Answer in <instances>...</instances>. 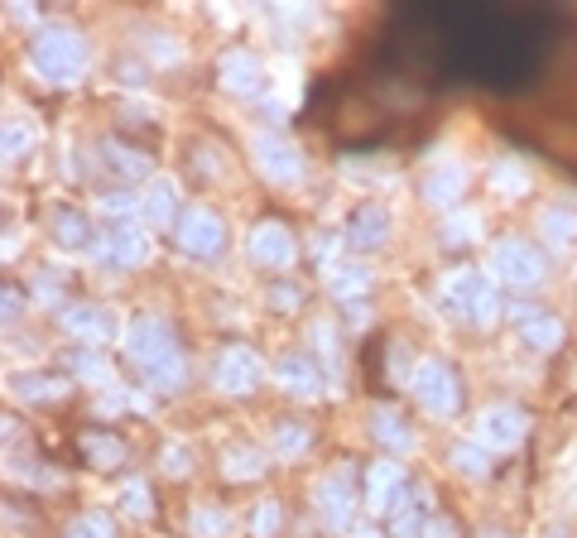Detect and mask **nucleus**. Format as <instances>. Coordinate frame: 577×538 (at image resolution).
Returning a JSON list of instances; mask_svg holds the SVG:
<instances>
[{
  "label": "nucleus",
  "mask_w": 577,
  "mask_h": 538,
  "mask_svg": "<svg viewBox=\"0 0 577 538\" xmlns=\"http://www.w3.org/2000/svg\"><path fill=\"white\" fill-rule=\"evenodd\" d=\"M126 361L136 366V375L154 389V395H174V389H183V380H188V356H183L179 336L169 332V322L150 318V312L126 328Z\"/></svg>",
  "instance_id": "1"
},
{
  "label": "nucleus",
  "mask_w": 577,
  "mask_h": 538,
  "mask_svg": "<svg viewBox=\"0 0 577 538\" xmlns=\"http://www.w3.org/2000/svg\"><path fill=\"white\" fill-rule=\"evenodd\" d=\"M29 67L49 87H73L87 73V39L73 25H43L29 39Z\"/></svg>",
  "instance_id": "2"
},
{
  "label": "nucleus",
  "mask_w": 577,
  "mask_h": 538,
  "mask_svg": "<svg viewBox=\"0 0 577 538\" xmlns=\"http://www.w3.org/2000/svg\"><path fill=\"white\" fill-rule=\"evenodd\" d=\"M496 284L515 289V294H535L543 289V279H549V260H543V251L535 241H525V235H501V241L491 245V260H486Z\"/></svg>",
  "instance_id": "3"
},
{
  "label": "nucleus",
  "mask_w": 577,
  "mask_h": 538,
  "mask_svg": "<svg viewBox=\"0 0 577 538\" xmlns=\"http://www.w3.org/2000/svg\"><path fill=\"white\" fill-rule=\"evenodd\" d=\"M409 395L419 399V409L428 419H452L462 409V385H458V370L438 356H424L414 370H409Z\"/></svg>",
  "instance_id": "4"
},
{
  "label": "nucleus",
  "mask_w": 577,
  "mask_h": 538,
  "mask_svg": "<svg viewBox=\"0 0 577 538\" xmlns=\"http://www.w3.org/2000/svg\"><path fill=\"white\" fill-rule=\"evenodd\" d=\"M357 462H337L328 476H318L313 486V504H318V520L328 529H351V514H357Z\"/></svg>",
  "instance_id": "5"
},
{
  "label": "nucleus",
  "mask_w": 577,
  "mask_h": 538,
  "mask_svg": "<svg viewBox=\"0 0 577 538\" xmlns=\"http://www.w3.org/2000/svg\"><path fill=\"white\" fill-rule=\"evenodd\" d=\"M174 245L183 255H193V260H217L227 251V221L213 207H188L179 227H174Z\"/></svg>",
  "instance_id": "6"
},
{
  "label": "nucleus",
  "mask_w": 577,
  "mask_h": 538,
  "mask_svg": "<svg viewBox=\"0 0 577 538\" xmlns=\"http://www.w3.org/2000/svg\"><path fill=\"white\" fill-rule=\"evenodd\" d=\"M92 260L97 265H111V269H136V265H144V260H150V235H144V221L97 231Z\"/></svg>",
  "instance_id": "7"
},
{
  "label": "nucleus",
  "mask_w": 577,
  "mask_h": 538,
  "mask_svg": "<svg viewBox=\"0 0 577 538\" xmlns=\"http://www.w3.org/2000/svg\"><path fill=\"white\" fill-rule=\"evenodd\" d=\"M251 159L270 183H280V188L304 183V154H298V144H288L284 134H255Z\"/></svg>",
  "instance_id": "8"
},
{
  "label": "nucleus",
  "mask_w": 577,
  "mask_h": 538,
  "mask_svg": "<svg viewBox=\"0 0 577 538\" xmlns=\"http://www.w3.org/2000/svg\"><path fill=\"white\" fill-rule=\"evenodd\" d=\"M529 433V419L520 409H510V404H491V409L476 413V433L472 443H482L486 452H510V447H520Z\"/></svg>",
  "instance_id": "9"
},
{
  "label": "nucleus",
  "mask_w": 577,
  "mask_h": 538,
  "mask_svg": "<svg viewBox=\"0 0 577 538\" xmlns=\"http://www.w3.org/2000/svg\"><path fill=\"white\" fill-rule=\"evenodd\" d=\"M260 380H265V361L251 351V346H227L213 366V385L221 395H251Z\"/></svg>",
  "instance_id": "10"
},
{
  "label": "nucleus",
  "mask_w": 577,
  "mask_h": 538,
  "mask_svg": "<svg viewBox=\"0 0 577 538\" xmlns=\"http://www.w3.org/2000/svg\"><path fill=\"white\" fill-rule=\"evenodd\" d=\"M246 255L265 269H288L298 255V241L284 221H255L251 235H246Z\"/></svg>",
  "instance_id": "11"
},
{
  "label": "nucleus",
  "mask_w": 577,
  "mask_h": 538,
  "mask_svg": "<svg viewBox=\"0 0 577 538\" xmlns=\"http://www.w3.org/2000/svg\"><path fill=\"white\" fill-rule=\"evenodd\" d=\"M59 328L87 346H106L116 336V312L106 303H73V308H59Z\"/></svg>",
  "instance_id": "12"
},
{
  "label": "nucleus",
  "mask_w": 577,
  "mask_h": 538,
  "mask_svg": "<svg viewBox=\"0 0 577 538\" xmlns=\"http://www.w3.org/2000/svg\"><path fill=\"white\" fill-rule=\"evenodd\" d=\"M385 241H390V212H385L381 202H361V207L351 212L347 231H342V245H347V251H381Z\"/></svg>",
  "instance_id": "13"
},
{
  "label": "nucleus",
  "mask_w": 577,
  "mask_h": 538,
  "mask_svg": "<svg viewBox=\"0 0 577 538\" xmlns=\"http://www.w3.org/2000/svg\"><path fill=\"white\" fill-rule=\"evenodd\" d=\"M467 183H472L467 168H462L458 159H443V164H433L428 174H424V188H419V193H424L428 207L452 212L462 197H467Z\"/></svg>",
  "instance_id": "14"
},
{
  "label": "nucleus",
  "mask_w": 577,
  "mask_h": 538,
  "mask_svg": "<svg viewBox=\"0 0 577 538\" xmlns=\"http://www.w3.org/2000/svg\"><path fill=\"white\" fill-rule=\"evenodd\" d=\"M217 77H221V87H227L231 97H260V87H265V67H260V59H255L251 49L221 53Z\"/></svg>",
  "instance_id": "15"
},
{
  "label": "nucleus",
  "mask_w": 577,
  "mask_h": 538,
  "mask_svg": "<svg viewBox=\"0 0 577 538\" xmlns=\"http://www.w3.org/2000/svg\"><path fill=\"white\" fill-rule=\"evenodd\" d=\"M274 385H280L284 395H294V399H318V395H323V370L308 361V356L284 351L280 361H274Z\"/></svg>",
  "instance_id": "16"
},
{
  "label": "nucleus",
  "mask_w": 577,
  "mask_h": 538,
  "mask_svg": "<svg viewBox=\"0 0 577 538\" xmlns=\"http://www.w3.org/2000/svg\"><path fill=\"white\" fill-rule=\"evenodd\" d=\"M510 318H515L520 342H525L529 351H553V346L563 342V322L553 318V312L529 308V303H515V308H510Z\"/></svg>",
  "instance_id": "17"
},
{
  "label": "nucleus",
  "mask_w": 577,
  "mask_h": 538,
  "mask_svg": "<svg viewBox=\"0 0 577 538\" xmlns=\"http://www.w3.org/2000/svg\"><path fill=\"white\" fill-rule=\"evenodd\" d=\"M174 212H179V183H174V178H150L144 193H140V221H144V227H154V231L179 227ZM179 217H183V212H179Z\"/></svg>",
  "instance_id": "18"
},
{
  "label": "nucleus",
  "mask_w": 577,
  "mask_h": 538,
  "mask_svg": "<svg viewBox=\"0 0 577 538\" xmlns=\"http://www.w3.org/2000/svg\"><path fill=\"white\" fill-rule=\"evenodd\" d=\"M399 490H405V466H395V462L366 466V510L371 514H390Z\"/></svg>",
  "instance_id": "19"
},
{
  "label": "nucleus",
  "mask_w": 577,
  "mask_h": 538,
  "mask_svg": "<svg viewBox=\"0 0 577 538\" xmlns=\"http://www.w3.org/2000/svg\"><path fill=\"white\" fill-rule=\"evenodd\" d=\"M424 504H428L424 486H405V490H399V500H395V510H390V534L395 538H424V524H428Z\"/></svg>",
  "instance_id": "20"
},
{
  "label": "nucleus",
  "mask_w": 577,
  "mask_h": 538,
  "mask_svg": "<svg viewBox=\"0 0 577 538\" xmlns=\"http://www.w3.org/2000/svg\"><path fill=\"white\" fill-rule=\"evenodd\" d=\"M323 284H328V294L337 303H357V298L371 294V269L351 265V260H332L323 269Z\"/></svg>",
  "instance_id": "21"
},
{
  "label": "nucleus",
  "mask_w": 577,
  "mask_h": 538,
  "mask_svg": "<svg viewBox=\"0 0 577 538\" xmlns=\"http://www.w3.org/2000/svg\"><path fill=\"white\" fill-rule=\"evenodd\" d=\"M535 227L543 235V245H549V251H559V255H568L573 245H577V212L573 207H559V202H553V207L539 212Z\"/></svg>",
  "instance_id": "22"
},
{
  "label": "nucleus",
  "mask_w": 577,
  "mask_h": 538,
  "mask_svg": "<svg viewBox=\"0 0 577 538\" xmlns=\"http://www.w3.org/2000/svg\"><path fill=\"white\" fill-rule=\"evenodd\" d=\"M476 284H482V269H448V274L438 279V308L452 312V318H462L472 294H476Z\"/></svg>",
  "instance_id": "23"
},
{
  "label": "nucleus",
  "mask_w": 577,
  "mask_h": 538,
  "mask_svg": "<svg viewBox=\"0 0 577 538\" xmlns=\"http://www.w3.org/2000/svg\"><path fill=\"white\" fill-rule=\"evenodd\" d=\"M501 294H496V279L491 274H482V284H476V294H472V303H467V312H462V322L467 328H476V332H491L496 322H501Z\"/></svg>",
  "instance_id": "24"
},
{
  "label": "nucleus",
  "mask_w": 577,
  "mask_h": 538,
  "mask_svg": "<svg viewBox=\"0 0 577 538\" xmlns=\"http://www.w3.org/2000/svg\"><path fill=\"white\" fill-rule=\"evenodd\" d=\"M371 437L381 447H390V452H409V447H414V433H409V423L399 419L395 409H385V404H375V409H371Z\"/></svg>",
  "instance_id": "25"
},
{
  "label": "nucleus",
  "mask_w": 577,
  "mask_h": 538,
  "mask_svg": "<svg viewBox=\"0 0 577 538\" xmlns=\"http://www.w3.org/2000/svg\"><path fill=\"white\" fill-rule=\"evenodd\" d=\"M15 395L29 399V404H53L68 395V380L53 375V370H25V375L15 380Z\"/></svg>",
  "instance_id": "26"
},
{
  "label": "nucleus",
  "mask_w": 577,
  "mask_h": 538,
  "mask_svg": "<svg viewBox=\"0 0 577 538\" xmlns=\"http://www.w3.org/2000/svg\"><path fill=\"white\" fill-rule=\"evenodd\" d=\"M53 241L68 245V251H92V221L77 207H59L53 212Z\"/></svg>",
  "instance_id": "27"
},
{
  "label": "nucleus",
  "mask_w": 577,
  "mask_h": 538,
  "mask_svg": "<svg viewBox=\"0 0 577 538\" xmlns=\"http://www.w3.org/2000/svg\"><path fill=\"white\" fill-rule=\"evenodd\" d=\"M102 159L116 178H150V154L130 150V144H120V140H102Z\"/></svg>",
  "instance_id": "28"
},
{
  "label": "nucleus",
  "mask_w": 577,
  "mask_h": 538,
  "mask_svg": "<svg viewBox=\"0 0 577 538\" xmlns=\"http://www.w3.org/2000/svg\"><path fill=\"white\" fill-rule=\"evenodd\" d=\"M274 457L280 462H294V457H304L308 447H313V428H308L304 419H284V423H274Z\"/></svg>",
  "instance_id": "29"
},
{
  "label": "nucleus",
  "mask_w": 577,
  "mask_h": 538,
  "mask_svg": "<svg viewBox=\"0 0 577 538\" xmlns=\"http://www.w3.org/2000/svg\"><path fill=\"white\" fill-rule=\"evenodd\" d=\"M221 471H227V481H260L265 476V452L236 443V447L221 452Z\"/></svg>",
  "instance_id": "30"
},
{
  "label": "nucleus",
  "mask_w": 577,
  "mask_h": 538,
  "mask_svg": "<svg viewBox=\"0 0 577 538\" xmlns=\"http://www.w3.org/2000/svg\"><path fill=\"white\" fill-rule=\"evenodd\" d=\"M73 375L82 380V385H102V389H116V370L102 351H73Z\"/></svg>",
  "instance_id": "31"
},
{
  "label": "nucleus",
  "mask_w": 577,
  "mask_h": 538,
  "mask_svg": "<svg viewBox=\"0 0 577 538\" xmlns=\"http://www.w3.org/2000/svg\"><path fill=\"white\" fill-rule=\"evenodd\" d=\"M308 336H313L318 361L328 366V375H332V380H342V342H337V328H332L328 318H318L313 328H308Z\"/></svg>",
  "instance_id": "32"
},
{
  "label": "nucleus",
  "mask_w": 577,
  "mask_h": 538,
  "mask_svg": "<svg viewBox=\"0 0 577 538\" xmlns=\"http://www.w3.org/2000/svg\"><path fill=\"white\" fill-rule=\"evenodd\" d=\"M82 457L92 466H120V462H126V443L111 437V433H87L82 437Z\"/></svg>",
  "instance_id": "33"
},
{
  "label": "nucleus",
  "mask_w": 577,
  "mask_h": 538,
  "mask_svg": "<svg viewBox=\"0 0 577 538\" xmlns=\"http://www.w3.org/2000/svg\"><path fill=\"white\" fill-rule=\"evenodd\" d=\"M29 144H35V130H29L25 116H5V130H0V150H5V164L25 159Z\"/></svg>",
  "instance_id": "34"
},
{
  "label": "nucleus",
  "mask_w": 577,
  "mask_h": 538,
  "mask_svg": "<svg viewBox=\"0 0 577 538\" xmlns=\"http://www.w3.org/2000/svg\"><path fill=\"white\" fill-rule=\"evenodd\" d=\"M491 188H496L501 197H520V193L529 188V174L520 168V159H501V164L491 168Z\"/></svg>",
  "instance_id": "35"
},
{
  "label": "nucleus",
  "mask_w": 577,
  "mask_h": 538,
  "mask_svg": "<svg viewBox=\"0 0 577 538\" xmlns=\"http://www.w3.org/2000/svg\"><path fill=\"white\" fill-rule=\"evenodd\" d=\"M452 466H458L462 476H491V457H486L482 443H458V447H452Z\"/></svg>",
  "instance_id": "36"
},
{
  "label": "nucleus",
  "mask_w": 577,
  "mask_h": 538,
  "mask_svg": "<svg viewBox=\"0 0 577 538\" xmlns=\"http://www.w3.org/2000/svg\"><path fill=\"white\" fill-rule=\"evenodd\" d=\"M188 529H193L197 538H221L231 529V520H227V510H217V504H197L193 520H188Z\"/></svg>",
  "instance_id": "37"
},
{
  "label": "nucleus",
  "mask_w": 577,
  "mask_h": 538,
  "mask_svg": "<svg viewBox=\"0 0 577 538\" xmlns=\"http://www.w3.org/2000/svg\"><path fill=\"white\" fill-rule=\"evenodd\" d=\"M476 231H482V217H476V212H452V217L443 221V245H467Z\"/></svg>",
  "instance_id": "38"
},
{
  "label": "nucleus",
  "mask_w": 577,
  "mask_h": 538,
  "mask_svg": "<svg viewBox=\"0 0 577 538\" xmlns=\"http://www.w3.org/2000/svg\"><path fill=\"white\" fill-rule=\"evenodd\" d=\"M63 538H116V524H111L106 514L87 510V514H77V520L68 524V534H63Z\"/></svg>",
  "instance_id": "39"
},
{
  "label": "nucleus",
  "mask_w": 577,
  "mask_h": 538,
  "mask_svg": "<svg viewBox=\"0 0 577 538\" xmlns=\"http://www.w3.org/2000/svg\"><path fill=\"white\" fill-rule=\"evenodd\" d=\"M120 510H126L130 520H150V514H154L150 486H144V481H130V486H120Z\"/></svg>",
  "instance_id": "40"
},
{
  "label": "nucleus",
  "mask_w": 577,
  "mask_h": 538,
  "mask_svg": "<svg viewBox=\"0 0 577 538\" xmlns=\"http://www.w3.org/2000/svg\"><path fill=\"white\" fill-rule=\"evenodd\" d=\"M280 524H284L280 500H260V510H255V520H251V538H274Z\"/></svg>",
  "instance_id": "41"
},
{
  "label": "nucleus",
  "mask_w": 577,
  "mask_h": 538,
  "mask_svg": "<svg viewBox=\"0 0 577 538\" xmlns=\"http://www.w3.org/2000/svg\"><path fill=\"white\" fill-rule=\"evenodd\" d=\"M159 471H164V476H174V481H183L188 471H193L188 447H164V452H159Z\"/></svg>",
  "instance_id": "42"
},
{
  "label": "nucleus",
  "mask_w": 577,
  "mask_h": 538,
  "mask_svg": "<svg viewBox=\"0 0 577 538\" xmlns=\"http://www.w3.org/2000/svg\"><path fill=\"white\" fill-rule=\"evenodd\" d=\"M424 538H462V534H458V524H452L448 514H428V524H424Z\"/></svg>",
  "instance_id": "43"
},
{
  "label": "nucleus",
  "mask_w": 577,
  "mask_h": 538,
  "mask_svg": "<svg viewBox=\"0 0 577 538\" xmlns=\"http://www.w3.org/2000/svg\"><path fill=\"white\" fill-rule=\"evenodd\" d=\"M35 294H39V303H43V308H59V284H53V274H49V269H39V279H35Z\"/></svg>",
  "instance_id": "44"
},
{
  "label": "nucleus",
  "mask_w": 577,
  "mask_h": 538,
  "mask_svg": "<svg viewBox=\"0 0 577 538\" xmlns=\"http://www.w3.org/2000/svg\"><path fill=\"white\" fill-rule=\"evenodd\" d=\"M298 298H304V294H298L294 284H274V289H270V303H274V308H298Z\"/></svg>",
  "instance_id": "45"
},
{
  "label": "nucleus",
  "mask_w": 577,
  "mask_h": 538,
  "mask_svg": "<svg viewBox=\"0 0 577 538\" xmlns=\"http://www.w3.org/2000/svg\"><path fill=\"white\" fill-rule=\"evenodd\" d=\"M5 15H10V25H35V10L29 5H10Z\"/></svg>",
  "instance_id": "46"
},
{
  "label": "nucleus",
  "mask_w": 577,
  "mask_h": 538,
  "mask_svg": "<svg viewBox=\"0 0 577 538\" xmlns=\"http://www.w3.org/2000/svg\"><path fill=\"white\" fill-rule=\"evenodd\" d=\"M20 318V298H15V289L5 284V322H15Z\"/></svg>",
  "instance_id": "47"
},
{
  "label": "nucleus",
  "mask_w": 577,
  "mask_h": 538,
  "mask_svg": "<svg viewBox=\"0 0 577 538\" xmlns=\"http://www.w3.org/2000/svg\"><path fill=\"white\" fill-rule=\"evenodd\" d=\"M357 538H381V534H375V529H361V534H357Z\"/></svg>",
  "instance_id": "48"
},
{
  "label": "nucleus",
  "mask_w": 577,
  "mask_h": 538,
  "mask_svg": "<svg viewBox=\"0 0 577 538\" xmlns=\"http://www.w3.org/2000/svg\"><path fill=\"white\" fill-rule=\"evenodd\" d=\"M553 538H563V534H553Z\"/></svg>",
  "instance_id": "49"
}]
</instances>
